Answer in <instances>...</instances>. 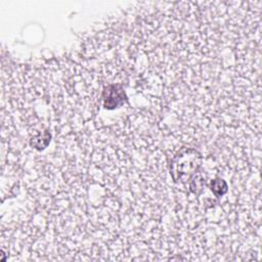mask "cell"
I'll return each mask as SVG.
<instances>
[{
    "instance_id": "obj_1",
    "label": "cell",
    "mask_w": 262,
    "mask_h": 262,
    "mask_svg": "<svg viewBox=\"0 0 262 262\" xmlns=\"http://www.w3.org/2000/svg\"><path fill=\"white\" fill-rule=\"evenodd\" d=\"M201 166V155L194 148L179 150L171 162V175L175 181L185 182Z\"/></svg>"
},
{
    "instance_id": "obj_2",
    "label": "cell",
    "mask_w": 262,
    "mask_h": 262,
    "mask_svg": "<svg viewBox=\"0 0 262 262\" xmlns=\"http://www.w3.org/2000/svg\"><path fill=\"white\" fill-rule=\"evenodd\" d=\"M102 97L103 105L107 110H114L121 106L127 99L124 89L121 85L118 84H112L105 87L103 90Z\"/></svg>"
},
{
    "instance_id": "obj_3",
    "label": "cell",
    "mask_w": 262,
    "mask_h": 262,
    "mask_svg": "<svg viewBox=\"0 0 262 262\" xmlns=\"http://www.w3.org/2000/svg\"><path fill=\"white\" fill-rule=\"evenodd\" d=\"M210 187L216 196H221L224 193H226V191H227V184H226L225 180H223L221 178H216V179L212 180L210 183Z\"/></svg>"
}]
</instances>
